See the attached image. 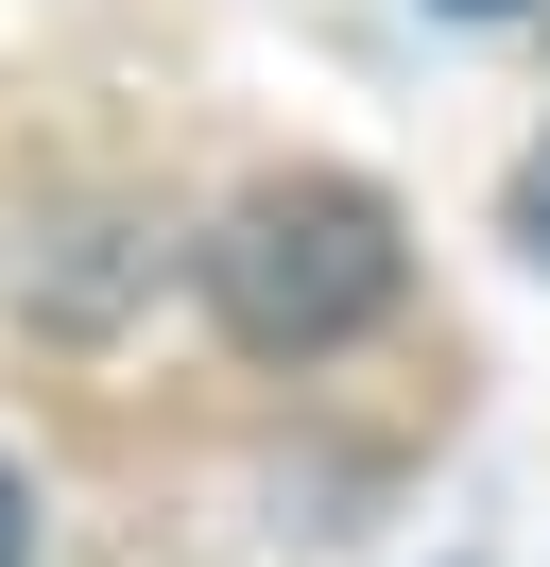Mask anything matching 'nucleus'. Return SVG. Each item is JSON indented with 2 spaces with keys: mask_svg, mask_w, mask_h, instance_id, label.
<instances>
[{
  "mask_svg": "<svg viewBox=\"0 0 550 567\" xmlns=\"http://www.w3.org/2000/svg\"><path fill=\"white\" fill-rule=\"evenodd\" d=\"M516 224H533V241H550V155H533V189H516Z\"/></svg>",
  "mask_w": 550,
  "mask_h": 567,
  "instance_id": "nucleus-2",
  "label": "nucleus"
},
{
  "mask_svg": "<svg viewBox=\"0 0 550 567\" xmlns=\"http://www.w3.org/2000/svg\"><path fill=\"white\" fill-rule=\"evenodd\" d=\"M206 310L258 361H309V344H344V327H378L396 310V207L344 189V173L241 189V207L206 224Z\"/></svg>",
  "mask_w": 550,
  "mask_h": 567,
  "instance_id": "nucleus-1",
  "label": "nucleus"
},
{
  "mask_svg": "<svg viewBox=\"0 0 550 567\" xmlns=\"http://www.w3.org/2000/svg\"><path fill=\"white\" fill-rule=\"evenodd\" d=\"M18 533H34V516H18V482H0V567H18Z\"/></svg>",
  "mask_w": 550,
  "mask_h": 567,
  "instance_id": "nucleus-3",
  "label": "nucleus"
},
{
  "mask_svg": "<svg viewBox=\"0 0 550 567\" xmlns=\"http://www.w3.org/2000/svg\"><path fill=\"white\" fill-rule=\"evenodd\" d=\"M447 18H533V0H447Z\"/></svg>",
  "mask_w": 550,
  "mask_h": 567,
  "instance_id": "nucleus-4",
  "label": "nucleus"
}]
</instances>
